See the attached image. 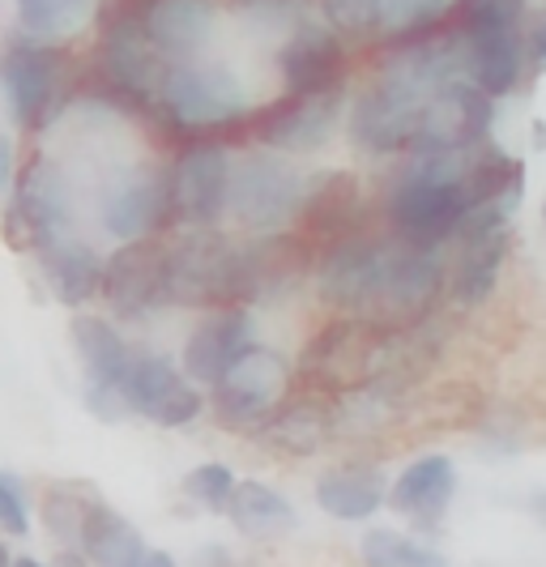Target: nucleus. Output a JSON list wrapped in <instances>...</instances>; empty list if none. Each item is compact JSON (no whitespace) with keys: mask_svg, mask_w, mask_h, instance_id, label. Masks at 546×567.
I'll use <instances>...</instances> for the list:
<instances>
[{"mask_svg":"<svg viewBox=\"0 0 546 567\" xmlns=\"http://www.w3.org/2000/svg\"><path fill=\"white\" fill-rule=\"evenodd\" d=\"M86 504H90V499H82V495H78V491H69V486H48L39 516H43V525H48V534H52V538L73 546V542H78V534H82Z\"/></svg>","mask_w":546,"mask_h":567,"instance_id":"35","label":"nucleus"},{"mask_svg":"<svg viewBox=\"0 0 546 567\" xmlns=\"http://www.w3.org/2000/svg\"><path fill=\"white\" fill-rule=\"evenodd\" d=\"M154 99L167 107L172 120L188 124V128H214V124H230L239 120L248 99L235 73L218 69V64H193V60H172L163 64V78Z\"/></svg>","mask_w":546,"mask_h":567,"instance_id":"7","label":"nucleus"},{"mask_svg":"<svg viewBox=\"0 0 546 567\" xmlns=\"http://www.w3.org/2000/svg\"><path fill=\"white\" fill-rule=\"evenodd\" d=\"M282 78L290 94H324L342 82V43L324 27H299L282 48Z\"/></svg>","mask_w":546,"mask_h":567,"instance_id":"21","label":"nucleus"},{"mask_svg":"<svg viewBox=\"0 0 546 567\" xmlns=\"http://www.w3.org/2000/svg\"><path fill=\"white\" fill-rule=\"evenodd\" d=\"M359 555H363L368 567H449L444 555L410 542L398 529H368L363 542H359Z\"/></svg>","mask_w":546,"mask_h":567,"instance_id":"33","label":"nucleus"},{"mask_svg":"<svg viewBox=\"0 0 546 567\" xmlns=\"http://www.w3.org/2000/svg\"><path fill=\"white\" fill-rule=\"evenodd\" d=\"M338 120H342V90L295 94L260 115L257 137L274 150H317L338 133Z\"/></svg>","mask_w":546,"mask_h":567,"instance_id":"17","label":"nucleus"},{"mask_svg":"<svg viewBox=\"0 0 546 567\" xmlns=\"http://www.w3.org/2000/svg\"><path fill=\"white\" fill-rule=\"evenodd\" d=\"M248 346H253L248 312L239 303L235 308H218V312L205 316L202 324L193 329V338L184 346V375L193 384H214Z\"/></svg>","mask_w":546,"mask_h":567,"instance_id":"18","label":"nucleus"},{"mask_svg":"<svg viewBox=\"0 0 546 567\" xmlns=\"http://www.w3.org/2000/svg\"><path fill=\"white\" fill-rule=\"evenodd\" d=\"M440 260L432 248L405 239H368L354 235L333 244L320 260V299L333 303L342 316L368 320L380 329H405L432 312L440 295Z\"/></svg>","mask_w":546,"mask_h":567,"instance_id":"1","label":"nucleus"},{"mask_svg":"<svg viewBox=\"0 0 546 567\" xmlns=\"http://www.w3.org/2000/svg\"><path fill=\"white\" fill-rule=\"evenodd\" d=\"M227 175L230 158L218 145H202V150H188L172 179V214L188 227H214L223 214H227Z\"/></svg>","mask_w":546,"mask_h":567,"instance_id":"13","label":"nucleus"},{"mask_svg":"<svg viewBox=\"0 0 546 567\" xmlns=\"http://www.w3.org/2000/svg\"><path fill=\"white\" fill-rule=\"evenodd\" d=\"M43 274H48V282L56 290L60 303H86L99 295V278H103V260L94 256V248H86L82 239H73V235H64L56 244H48L43 252Z\"/></svg>","mask_w":546,"mask_h":567,"instance_id":"30","label":"nucleus"},{"mask_svg":"<svg viewBox=\"0 0 546 567\" xmlns=\"http://www.w3.org/2000/svg\"><path fill=\"white\" fill-rule=\"evenodd\" d=\"M461 4H478V0H461Z\"/></svg>","mask_w":546,"mask_h":567,"instance_id":"43","label":"nucleus"},{"mask_svg":"<svg viewBox=\"0 0 546 567\" xmlns=\"http://www.w3.org/2000/svg\"><path fill=\"white\" fill-rule=\"evenodd\" d=\"M457 244H461V260H457L453 295H457V303L474 308V303H483L491 290H495V278H499L504 256H508V227L483 230V235H465Z\"/></svg>","mask_w":546,"mask_h":567,"instance_id":"31","label":"nucleus"},{"mask_svg":"<svg viewBox=\"0 0 546 567\" xmlns=\"http://www.w3.org/2000/svg\"><path fill=\"white\" fill-rule=\"evenodd\" d=\"M0 567H13V559H9V550L0 546Z\"/></svg>","mask_w":546,"mask_h":567,"instance_id":"42","label":"nucleus"},{"mask_svg":"<svg viewBox=\"0 0 546 567\" xmlns=\"http://www.w3.org/2000/svg\"><path fill=\"white\" fill-rule=\"evenodd\" d=\"M115 393L128 414H142L158 426H188L205 405L197 384L184 371H175L172 359L163 354H128Z\"/></svg>","mask_w":546,"mask_h":567,"instance_id":"11","label":"nucleus"},{"mask_svg":"<svg viewBox=\"0 0 546 567\" xmlns=\"http://www.w3.org/2000/svg\"><path fill=\"white\" fill-rule=\"evenodd\" d=\"M13 4H18L22 30L39 43L78 34L94 13V0H13Z\"/></svg>","mask_w":546,"mask_h":567,"instance_id":"32","label":"nucleus"},{"mask_svg":"<svg viewBox=\"0 0 546 567\" xmlns=\"http://www.w3.org/2000/svg\"><path fill=\"white\" fill-rule=\"evenodd\" d=\"M73 346L82 354V368H86V401L94 414H107L115 419L124 405H120V375L128 368V341L115 333L107 320L99 316H78L73 324Z\"/></svg>","mask_w":546,"mask_h":567,"instance_id":"15","label":"nucleus"},{"mask_svg":"<svg viewBox=\"0 0 546 567\" xmlns=\"http://www.w3.org/2000/svg\"><path fill=\"white\" fill-rule=\"evenodd\" d=\"M329 405L324 401H295L282 410H269L257 423V440L282 456H317L329 444Z\"/></svg>","mask_w":546,"mask_h":567,"instance_id":"24","label":"nucleus"},{"mask_svg":"<svg viewBox=\"0 0 546 567\" xmlns=\"http://www.w3.org/2000/svg\"><path fill=\"white\" fill-rule=\"evenodd\" d=\"M82 550L94 567H133L145 555V542L137 534L133 520H124L112 504L103 499H90L86 516H82Z\"/></svg>","mask_w":546,"mask_h":567,"instance_id":"26","label":"nucleus"},{"mask_svg":"<svg viewBox=\"0 0 546 567\" xmlns=\"http://www.w3.org/2000/svg\"><path fill=\"white\" fill-rule=\"evenodd\" d=\"M0 529L13 534V538H27L30 534V504L27 491L13 474H0Z\"/></svg>","mask_w":546,"mask_h":567,"instance_id":"38","label":"nucleus"},{"mask_svg":"<svg viewBox=\"0 0 546 567\" xmlns=\"http://www.w3.org/2000/svg\"><path fill=\"white\" fill-rule=\"evenodd\" d=\"M389 329L342 316L338 324L320 329L312 346L303 350V380L317 393H350L359 384H372L380 375V354H384Z\"/></svg>","mask_w":546,"mask_h":567,"instance_id":"5","label":"nucleus"},{"mask_svg":"<svg viewBox=\"0 0 546 567\" xmlns=\"http://www.w3.org/2000/svg\"><path fill=\"white\" fill-rule=\"evenodd\" d=\"M133 567H175V559L167 555V550H145V555Z\"/></svg>","mask_w":546,"mask_h":567,"instance_id":"40","label":"nucleus"},{"mask_svg":"<svg viewBox=\"0 0 546 567\" xmlns=\"http://www.w3.org/2000/svg\"><path fill=\"white\" fill-rule=\"evenodd\" d=\"M244 299H253L248 256L223 230L197 227L175 248H163V303L235 308Z\"/></svg>","mask_w":546,"mask_h":567,"instance_id":"3","label":"nucleus"},{"mask_svg":"<svg viewBox=\"0 0 546 567\" xmlns=\"http://www.w3.org/2000/svg\"><path fill=\"white\" fill-rule=\"evenodd\" d=\"M103 69L112 78L115 90L133 94V99H154L158 78H163V60L150 48L145 30L137 18H120L107 30V43H103Z\"/></svg>","mask_w":546,"mask_h":567,"instance_id":"22","label":"nucleus"},{"mask_svg":"<svg viewBox=\"0 0 546 567\" xmlns=\"http://www.w3.org/2000/svg\"><path fill=\"white\" fill-rule=\"evenodd\" d=\"M142 30L158 56L188 60L214 30V0H150Z\"/></svg>","mask_w":546,"mask_h":567,"instance_id":"20","label":"nucleus"},{"mask_svg":"<svg viewBox=\"0 0 546 567\" xmlns=\"http://www.w3.org/2000/svg\"><path fill=\"white\" fill-rule=\"evenodd\" d=\"M317 504L338 520H368L384 504V474L380 465H338L317 478Z\"/></svg>","mask_w":546,"mask_h":567,"instance_id":"25","label":"nucleus"},{"mask_svg":"<svg viewBox=\"0 0 546 567\" xmlns=\"http://www.w3.org/2000/svg\"><path fill=\"white\" fill-rule=\"evenodd\" d=\"M449 0H384V22H393V30L410 39V34H423L444 18Z\"/></svg>","mask_w":546,"mask_h":567,"instance_id":"37","label":"nucleus"},{"mask_svg":"<svg viewBox=\"0 0 546 567\" xmlns=\"http://www.w3.org/2000/svg\"><path fill=\"white\" fill-rule=\"evenodd\" d=\"M13 567H43L39 559H13Z\"/></svg>","mask_w":546,"mask_h":567,"instance_id":"41","label":"nucleus"},{"mask_svg":"<svg viewBox=\"0 0 546 567\" xmlns=\"http://www.w3.org/2000/svg\"><path fill=\"white\" fill-rule=\"evenodd\" d=\"M495 103L474 82L453 78V82L435 85L423 99V107L414 115V133L410 145L414 154H432V150H474L487 142Z\"/></svg>","mask_w":546,"mask_h":567,"instance_id":"8","label":"nucleus"},{"mask_svg":"<svg viewBox=\"0 0 546 567\" xmlns=\"http://www.w3.org/2000/svg\"><path fill=\"white\" fill-rule=\"evenodd\" d=\"M521 188H525V167L499 145H478L465 163V197L470 205H504L508 214L517 209Z\"/></svg>","mask_w":546,"mask_h":567,"instance_id":"28","label":"nucleus"},{"mask_svg":"<svg viewBox=\"0 0 546 567\" xmlns=\"http://www.w3.org/2000/svg\"><path fill=\"white\" fill-rule=\"evenodd\" d=\"M9 188H13V145L0 133V200L9 197Z\"/></svg>","mask_w":546,"mask_h":567,"instance_id":"39","label":"nucleus"},{"mask_svg":"<svg viewBox=\"0 0 546 567\" xmlns=\"http://www.w3.org/2000/svg\"><path fill=\"white\" fill-rule=\"evenodd\" d=\"M172 214V179L167 171H142L133 179H124L115 188L107 205H103V227L112 230L115 239H145Z\"/></svg>","mask_w":546,"mask_h":567,"instance_id":"19","label":"nucleus"},{"mask_svg":"<svg viewBox=\"0 0 546 567\" xmlns=\"http://www.w3.org/2000/svg\"><path fill=\"white\" fill-rule=\"evenodd\" d=\"M99 290L107 295L120 316H145L163 303V248L150 239H128L115 256H107Z\"/></svg>","mask_w":546,"mask_h":567,"instance_id":"16","label":"nucleus"},{"mask_svg":"<svg viewBox=\"0 0 546 567\" xmlns=\"http://www.w3.org/2000/svg\"><path fill=\"white\" fill-rule=\"evenodd\" d=\"M465 163H470V150L414 154V163L405 167L389 197V223L398 230V239L419 244V248H435V244L453 239V227L470 205Z\"/></svg>","mask_w":546,"mask_h":567,"instance_id":"2","label":"nucleus"},{"mask_svg":"<svg viewBox=\"0 0 546 567\" xmlns=\"http://www.w3.org/2000/svg\"><path fill=\"white\" fill-rule=\"evenodd\" d=\"M453 491H457L453 461L449 456H419L398 474L393 491H384V499L410 520H435L453 504Z\"/></svg>","mask_w":546,"mask_h":567,"instance_id":"23","label":"nucleus"},{"mask_svg":"<svg viewBox=\"0 0 546 567\" xmlns=\"http://www.w3.org/2000/svg\"><path fill=\"white\" fill-rule=\"evenodd\" d=\"M287 363L274 350L248 346L209 389H214V414L227 426H257L278 401L287 398Z\"/></svg>","mask_w":546,"mask_h":567,"instance_id":"12","label":"nucleus"},{"mask_svg":"<svg viewBox=\"0 0 546 567\" xmlns=\"http://www.w3.org/2000/svg\"><path fill=\"white\" fill-rule=\"evenodd\" d=\"M0 82L9 94V107L18 115V124H43L52 103H56L60 90V60L52 48L22 39V43H9V52L0 60Z\"/></svg>","mask_w":546,"mask_h":567,"instance_id":"14","label":"nucleus"},{"mask_svg":"<svg viewBox=\"0 0 546 567\" xmlns=\"http://www.w3.org/2000/svg\"><path fill=\"white\" fill-rule=\"evenodd\" d=\"M427 94H432L427 85L414 82L398 64H389L384 78H380V82L354 103V112H350V137H354V145L368 150V154L405 150V145H410V133H414V115H419Z\"/></svg>","mask_w":546,"mask_h":567,"instance_id":"10","label":"nucleus"},{"mask_svg":"<svg viewBox=\"0 0 546 567\" xmlns=\"http://www.w3.org/2000/svg\"><path fill=\"white\" fill-rule=\"evenodd\" d=\"M324 22L342 39H372L384 27V0H320Z\"/></svg>","mask_w":546,"mask_h":567,"instance_id":"34","label":"nucleus"},{"mask_svg":"<svg viewBox=\"0 0 546 567\" xmlns=\"http://www.w3.org/2000/svg\"><path fill=\"white\" fill-rule=\"evenodd\" d=\"M9 214H4V239L13 248L43 252L64 235H73V214H69V188L52 163H30L22 179L9 188Z\"/></svg>","mask_w":546,"mask_h":567,"instance_id":"9","label":"nucleus"},{"mask_svg":"<svg viewBox=\"0 0 546 567\" xmlns=\"http://www.w3.org/2000/svg\"><path fill=\"white\" fill-rule=\"evenodd\" d=\"M227 516L244 538H257V542L295 534V525H299V512L290 508L287 495H278L274 486H265V483H235L230 486Z\"/></svg>","mask_w":546,"mask_h":567,"instance_id":"27","label":"nucleus"},{"mask_svg":"<svg viewBox=\"0 0 546 567\" xmlns=\"http://www.w3.org/2000/svg\"><path fill=\"white\" fill-rule=\"evenodd\" d=\"M230 486H235V474H230L227 465L205 461V465H197V470L184 478V495L205 512H227Z\"/></svg>","mask_w":546,"mask_h":567,"instance_id":"36","label":"nucleus"},{"mask_svg":"<svg viewBox=\"0 0 546 567\" xmlns=\"http://www.w3.org/2000/svg\"><path fill=\"white\" fill-rule=\"evenodd\" d=\"M359 209V184L350 171H317L312 179H303L295 223L308 230H342Z\"/></svg>","mask_w":546,"mask_h":567,"instance_id":"29","label":"nucleus"},{"mask_svg":"<svg viewBox=\"0 0 546 567\" xmlns=\"http://www.w3.org/2000/svg\"><path fill=\"white\" fill-rule=\"evenodd\" d=\"M465 73L483 94L499 99L513 94L525 69V39H521V0H478L465 4Z\"/></svg>","mask_w":546,"mask_h":567,"instance_id":"4","label":"nucleus"},{"mask_svg":"<svg viewBox=\"0 0 546 567\" xmlns=\"http://www.w3.org/2000/svg\"><path fill=\"white\" fill-rule=\"evenodd\" d=\"M299 193H303V175L274 154H248L227 175V209L235 214V223L260 235H274L295 223Z\"/></svg>","mask_w":546,"mask_h":567,"instance_id":"6","label":"nucleus"}]
</instances>
